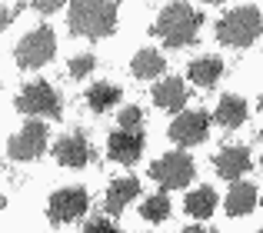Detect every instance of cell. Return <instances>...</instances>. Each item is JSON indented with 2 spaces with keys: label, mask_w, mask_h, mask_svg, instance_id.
Masks as SVG:
<instances>
[{
  "label": "cell",
  "mask_w": 263,
  "mask_h": 233,
  "mask_svg": "<svg viewBox=\"0 0 263 233\" xmlns=\"http://www.w3.org/2000/svg\"><path fill=\"white\" fill-rule=\"evenodd\" d=\"M200 24H203V13L193 10L190 4H170L160 10V17L154 24V33L167 47H186L197 40Z\"/></svg>",
  "instance_id": "cell-1"
},
{
  "label": "cell",
  "mask_w": 263,
  "mask_h": 233,
  "mask_svg": "<svg viewBox=\"0 0 263 233\" xmlns=\"http://www.w3.org/2000/svg\"><path fill=\"white\" fill-rule=\"evenodd\" d=\"M67 24H70V33H77V37L100 40L117 24V4L114 0H80L70 7Z\"/></svg>",
  "instance_id": "cell-2"
},
{
  "label": "cell",
  "mask_w": 263,
  "mask_h": 233,
  "mask_svg": "<svg viewBox=\"0 0 263 233\" xmlns=\"http://www.w3.org/2000/svg\"><path fill=\"white\" fill-rule=\"evenodd\" d=\"M263 30V13L257 7H237L227 10L217 24V37L227 47H250Z\"/></svg>",
  "instance_id": "cell-3"
},
{
  "label": "cell",
  "mask_w": 263,
  "mask_h": 233,
  "mask_svg": "<svg viewBox=\"0 0 263 233\" xmlns=\"http://www.w3.org/2000/svg\"><path fill=\"white\" fill-rule=\"evenodd\" d=\"M53 50H57V37H53V30H50V27H37V30H30L17 44L13 60H17L20 70H37V67L50 64Z\"/></svg>",
  "instance_id": "cell-4"
},
{
  "label": "cell",
  "mask_w": 263,
  "mask_h": 233,
  "mask_svg": "<svg viewBox=\"0 0 263 233\" xmlns=\"http://www.w3.org/2000/svg\"><path fill=\"white\" fill-rule=\"evenodd\" d=\"M150 177H154L163 190H180L193 180V160L186 153H180V150L177 153H167L157 163H150Z\"/></svg>",
  "instance_id": "cell-5"
},
{
  "label": "cell",
  "mask_w": 263,
  "mask_h": 233,
  "mask_svg": "<svg viewBox=\"0 0 263 233\" xmlns=\"http://www.w3.org/2000/svg\"><path fill=\"white\" fill-rule=\"evenodd\" d=\"M17 110L27 116H60V97L50 84L33 80L27 84V90L17 97Z\"/></svg>",
  "instance_id": "cell-6"
},
{
  "label": "cell",
  "mask_w": 263,
  "mask_h": 233,
  "mask_svg": "<svg viewBox=\"0 0 263 233\" xmlns=\"http://www.w3.org/2000/svg\"><path fill=\"white\" fill-rule=\"evenodd\" d=\"M87 190L84 187H64L57 190V193L50 197V203H47V217H50L53 223H70L77 220V217L87 213Z\"/></svg>",
  "instance_id": "cell-7"
},
{
  "label": "cell",
  "mask_w": 263,
  "mask_h": 233,
  "mask_svg": "<svg viewBox=\"0 0 263 233\" xmlns=\"http://www.w3.org/2000/svg\"><path fill=\"white\" fill-rule=\"evenodd\" d=\"M44 150H47V127L40 120H30L20 133L10 137V143H7V153H10L13 160H37Z\"/></svg>",
  "instance_id": "cell-8"
},
{
  "label": "cell",
  "mask_w": 263,
  "mask_h": 233,
  "mask_svg": "<svg viewBox=\"0 0 263 233\" xmlns=\"http://www.w3.org/2000/svg\"><path fill=\"white\" fill-rule=\"evenodd\" d=\"M206 127H210L206 113L186 110V113H180L177 120L170 123V140L180 143V147H197V143L206 140Z\"/></svg>",
  "instance_id": "cell-9"
},
{
  "label": "cell",
  "mask_w": 263,
  "mask_h": 233,
  "mask_svg": "<svg viewBox=\"0 0 263 233\" xmlns=\"http://www.w3.org/2000/svg\"><path fill=\"white\" fill-rule=\"evenodd\" d=\"M107 153L117 163H137V157L143 153V133L140 130H114L107 140Z\"/></svg>",
  "instance_id": "cell-10"
},
{
  "label": "cell",
  "mask_w": 263,
  "mask_h": 233,
  "mask_svg": "<svg viewBox=\"0 0 263 233\" xmlns=\"http://www.w3.org/2000/svg\"><path fill=\"white\" fill-rule=\"evenodd\" d=\"M53 157H57L60 167H84L90 160V147L84 140V133H70V137H60L57 143H53Z\"/></svg>",
  "instance_id": "cell-11"
},
{
  "label": "cell",
  "mask_w": 263,
  "mask_h": 233,
  "mask_svg": "<svg viewBox=\"0 0 263 233\" xmlns=\"http://www.w3.org/2000/svg\"><path fill=\"white\" fill-rule=\"evenodd\" d=\"M213 163H217V173L223 177V180L237 183V177H243L247 170H250V150L247 147H223Z\"/></svg>",
  "instance_id": "cell-12"
},
{
  "label": "cell",
  "mask_w": 263,
  "mask_h": 233,
  "mask_svg": "<svg viewBox=\"0 0 263 233\" xmlns=\"http://www.w3.org/2000/svg\"><path fill=\"white\" fill-rule=\"evenodd\" d=\"M154 104L170 113H180V107L186 104V87L180 84V77H167L154 87Z\"/></svg>",
  "instance_id": "cell-13"
},
{
  "label": "cell",
  "mask_w": 263,
  "mask_h": 233,
  "mask_svg": "<svg viewBox=\"0 0 263 233\" xmlns=\"http://www.w3.org/2000/svg\"><path fill=\"white\" fill-rule=\"evenodd\" d=\"M220 73H223V64H220V57H197V60L190 64V70H186V77H190L197 87L210 90V87H217Z\"/></svg>",
  "instance_id": "cell-14"
},
{
  "label": "cell",
  "mask_w": 263,
  "mask_h": 233,
  "mask_svg": "<svg viewBox=\"0 0 263 233\" xmlns=\"http://www.w3.org/2000/svg\"><path fill=\"white\" fill-rule=\"evenodd\" d=\"M217 123L220 127H227V130H233V127H240V123L247 120V100L243 97H237V93H227V97H220V104H217Z\"/></svg>",
  "instance_id": "cell-15"
},
{
  "label": "cell",
  "mask_w": 263,
  "mask_h": 233,
  "mask_svg": "<svg viewBox=\"0 0 263 233\" xmlns=\"http://www.w3.org/2000/svg\"><path fill=\"white\" fill-rule=\"evenodd\" d=\"M257 207V187L253 183H233L230 193H227V213L230 217H243Z\"/></svg>",
  "instance_id": "cell-16"
},
{
  "label": "cell",
  "mask_w": 263,
  "mask_h": 233,
  "mask_svg": "<svg viewBox=\"0 0 263 233\" xmlns=\"http://www.w3.org/2000/svg\"><path fill=\"white\" fill-rule=\"evenodd\" d=\"M140 193V183H137V177H123V180H114L107 190V210L110 213H120V210H127V203L134 200V197Z\"/></svg>",
  "instance_id": "cell-17"
},
{
  "label": "cell",
  "mask_w": 263,
  "mask_h": 233,
  "mask_svg": "<svg viewBox=\"0 0 263 233\" xmlns=\"http://www.w3.org/2000/svg\"><path fill=\"white\" fill-rule=\"evenodd\" d=\"M183 207H186V213H190V217L203 220V217H210L213 210H217V190H213V187H200V190H193V193H186Z\"/></svg>",
  "instance_id": "cell-18"
},
{
  "label": "cell",
  "mask_w": 263,
  "mask_h": 233,
  "mask_svg": "<svg viewBox=\"0 0 263 233\" xmlns=\"http://www.w3.org/2000/svg\"><path fill=\"white\" fill-rule=\"evenodd\" d=\"M134 73L140 80H154L157 73H163V67H167V60L160 57L157 50H137V57H134Z\"/></svg>",
  "instance_id": "cell-19"
},
{
  "label": "cell",
  "mask_w": 263,
  "mask_h": 233,
  "mask_svg": "<svg viewBox=\"0 0 263 233\" xmlns=\"http://www.w3.org/2000/svg\"><path fill=\"white\" fill-rule=\"evenodd\" d=\"M87 104H90V110H110V107H117L120 104V87H114V84H93L87 90Z\"/></svg>",
  "instance_id": "cell-20"
},
{
  "label": "cell",
  "mask_w": 263,
  "mask_h": 233,
  "mask_svg": "<svg viewBox=\"0 0 263 233\" xmlns=\"http://www.w3.org/2000/svg\"><path fill=\"white\" fill-rule=\"evenodd\" d=\"M140 217H143V220H150V223L167 220V217H170V197H167V193H154V197H147V200H143Z\"/></svg>",
  "instance_id": "cell-21"
},
{
  "label": "cell",
  "mask_w": 263,
  "mask_h": 233,
  "mask_svg": "<svg viewBox=\"0 0 263 233\" xmlns=\"http://www.w3.org/2000/svg\"><path fill=\"white\" fill-rule=\"evenodd\" d=\"M140 123H143L140 107H123L120 110V130H140Z\"/></svg>",
  "instance_id": "cell-22"
},
{
  "label": "cell",
  "mask_w": 263,
  "mask_h": 233,
  "mask_svg": "<svg viewBox=\"0 0 263 233\" xmlns=\"http://www.w3.org/2000/svg\"><path fill=\"white\" fill-rule=\"evenodd\" d=\"M90 70H93V57H90V53H80V57L70 60V77L73 80H84Z\"/></svg>",
  "instance_id": "cell-23"
},
{
  "label": "cell",
  "mask_w": 263,
  "mask_h": 233,
  "mask_svg": "<svg viewBox=\"0 0 263 233\" xmlns=\"http://www.w3.org/2000/svg\"><path fill=\"white\" fill-rule=\"evenodd\" d=\"M84 233H120V230H117L114 223H107V220H90L84 227Z\"/></svg>",
  "instance_id": "cell-24"
},
{
  "label": "cell",
  "mask_w": 263,
  "mask_h": 233,
  "mask_svg": "<svg viewBox=\"0 0 263 233\" xmlns=\"http://www.w3.org/2000/svg\"><path fill=\"white\" fill-rule=\"evenodd\" d=\"M30 7L37 13H57L60 10V0H30Z\"/></svg>",
  "instance_id": "cell-25"
},
{
  "label": "cell",
  "mask_w": 263,
  "mask_h": 233,
  "mask_svg": "<svg viewBox=\"0 0 263 233\" xmlns=\"http://www.w3.org/2000/svg\"><path fill=\"white\" fill-rule=\"evenodd\" d=\"M13 13H17V10H13V7H4V17H0V20H4V27H7V24H10V20H13Z\"/></svg>",
  "instance_id": "cell-26"
},
{
  "label": "cell",
  "mask_w": 263,
  "mask_h": 233,
  "mask_svg": "<svg viewBox=\"0 0 263 233\" xmlns=\"http://www.w3.org/2000/svg\"><path fill=\"white\" fill-rule=\"evenodd\" d=\"M180 233H213V230H203V227H186V230H180Z\"/></svg>",
  "instance_id": "cell-27"
},
{
  "label": "cell",
  "mask_w": 263,
  "mask_h": 233,
  "mask_svg": "<svg viewBox=\"0 0 263 233\" xmlns=\"http://www.w3.org/2000/svg\"><path fill=\"white\" fill-rule=\"evenodd\" d=\"M260 107H263V97H260Z\"/></svg>",
  "instance_id": "cell-28"
},
{
  "label": "cell",
  "mask_w": 263,
  "mask_h": 233,
  "mask_svg": "<svg viewBox=\"0 0 263 233\" xmlns=\"http://www.w3.org/2000/svg\"><path fill=\"white\" fill-rule=\"evenodd\" d=\"M260 233H263V230H260Z\"/></svg>",
  "instance_id": "cell-29"
}]
</instances>
